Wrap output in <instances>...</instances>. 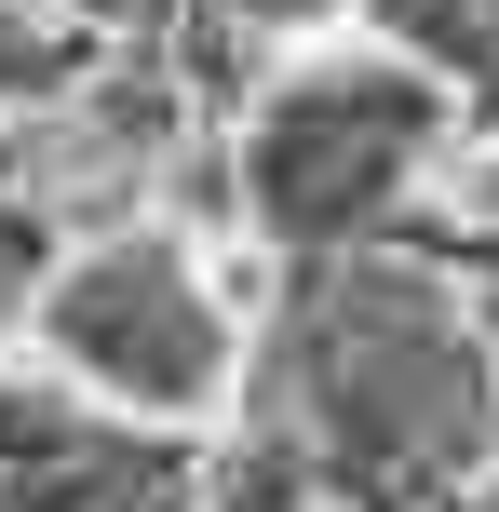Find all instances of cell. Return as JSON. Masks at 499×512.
<instances>
[{"label":"cell","instance_id":"obj_1","mask_svg":"<svg viewBox=\"0 0 499 512\" xmlns=\"http://www.w3.org/2000/svg\"><path fill=\"white\" fill-rule=\"evenodd\" d=\"M419 122H432L419 81H365V68L284 95V108H270V162H257L270 216H284V230H338V216H365L378 189H392V162L419 149Z\"/></svg>","mask_w":499,"mask_h":512},{"label":"cell","instance_id":"obj_2","mask_svg":"<svg viewBox=\"0 0 499 512\" xmlns=\"http://www.w3.org/2000/svg\"><path fill=\"white\" fill-rule=\"evenodd\" d=\"M54 337H68L108 391H162V405H189V391L216 378V310L189 297L162 256H108V270L54 310Z\"/></svg>","mask_w":499,"mask_h":512},{"label":"cell","instance_id":"obj_3","mask_svg":"<svg viewBox=\"0 0 499 512\" xmlns=\"http://www.w3.org/2000/svg\"><path fill=\"white\" fill-rule=\"evenodd\" d=\"M0 512H176V472L135 445H81L54 418L0 405Z\"/></svg>","mask_w":499,"mask_h":512}]
</instances>
